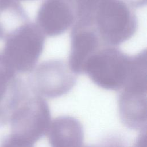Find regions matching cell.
Wrapping results in <instances>:
<instances>
[{
	"label": "cell",
	"instance_id": "1",
	"mask_svg": "<svg viewBox=\"0 0 147 147\" xmlns=\"http://www.w3.org/2000/svg\"><path fill=\"white\" fill-rule=\"evenodd\" d=\"M45 37L36 24L29 20L6 33L1 53L16 74H29L37 65Z\"/></svg>",
	"mask_w": 147,
	"mask_h": 147
},
{
	"label": "cell",
	"instance_id": "2",
	"mask_svg": "<svg viewBox=\"0 0 147 147\" xmlns=\"http://www.w3.org/2000/svg\"><path fill=\"white\" fill-rule=\"evenodd\" d=\"M91 22L103 43L115 47L130 39L138 27L134 9L122 0H102Z\"/></svg>",
	"mask_w": 147,
	"mask_h": 147
},
{
	"label": "cell",
	"instance_id": "3",
	"mask_svg": "<svg viewBox=\"0 0 147 147\" xmlns=\"http://www.w3.org/2000/svg\"><path fill=\"white\" fill-rule=\"evenodd\" d=\"M131 55L118 47L103 45L86 62L83 74L105 90L120 91L129 74Z\"/></svg>",
	"mask_w": 147,
	"mask_h": 147
},
{
	"label": "cell",
	"instance_id": "4",
	"mask_svg": "<svg viewBox=\"0 0 147 147\" xmlns=\"http://www.w3.org/2000/svg\"><path fill=\"white\" fill-rule=\"evenodd\" d=\"M50 123L51 113L47 102L31 86L13 113L9 124L12 135L34 144L46 134Z\"/></svg>",
	"mask_w": 147,
	"mask_h": 147
},
{
	"label": "cell",
	"instance_id": "5",
	"mask_svg": "<svg viewBox=\"0 0 147 147\" xmlns=\"http://www.w3.org/2000/svg\"><path fill=\"white\" fill-rule=\"evenodd\" d=\"M77 78L67 61L50 59L37 65L27 80L42 96L55 98L69 92L76 84Z\"/></svg>",
	"mask_w": 147,
	"mask_h": 147
},
{
	"label": "cell",
	"instance_id": "6",
	"mask_svg": "<svg viewBox=\"0 0 147 147\" xmlns=\"http://www.w3.org/2000/svg\"><path fill=\"white\" fill-rule=\"evenodd\" d=\"M77 18L74 0H43L35 23L45 36L56 37L71 28Z\"/></svg>",
	"mask_w": 147,
	"mask_h": 147
},
{
	"label": "cell",
	"instance_id": "7",
	"mask_svg": "<svg viewBox=\"0 0 147 147\" xmlns=\"http://www.w3.org/2000/svg\"><path fill=\"white\" fill-rule=\"evenodd\" d=\"M28 88L27 80L13 71L0 52V125L9 124L11 114Z\"/></svg>",
	"mask_w": 147,
	"mask_h": 147
},
{
	"label": "cell",
	"instance_id": "8",
	"mask_svg": "<svg viewBox=\"0 0 147 147\" xmlns=\"http://www.w3.org/2000/svg\"><path fill=\"white\" fill-rule=\"evenodd\" d=\"M103 45L92 25L75 22L71 28L67 61L71 70L77 75L82 74L87 60Z\"/></svg>",
	"mask_w": 147,
	"mask_h": 147
},
{
	"label": "cell",
	"instance_id": "9",
	"mask_svg": "<svg viewBox=\"0 0 147 147\" xmlns=\"http://www.w3.org/2000/svg\"><path fill=\"white\" fill-rule=\"evenodd\" d=\"M118 104L119 117L125 126L131 129H146L147 91L122 88Z\"/></svg>",
	"mask_w": 147,
	"mask_h": 147
},
{
	"label": "cell",
	"instance_id": "10",
	"mask_svg": "<svg viewBox=\"0 0 147 147\" xmlns=\"http://www.w3.org/2000/svg\"><path fill=\"white\" fill-rule=\"evenodd\" d=\"M46 134L51 147H84L82 125L74 117L55 118L51 121Z\"/></svg>",
	"mask_w": 147,
	"mask_h": 147
},
{
	"label": "cell",
	"instance_id": "11",
	"mask_svg": "<svg viewBox=\"0 0 147 147\" xmlns=\"http://www.w3.org/2000/svg\"><path fill=\"white\" fill-rule=\"evenodd\" d=\"M76 9L77 21L91 22L92 17L102 0H74Z\"/></svg>",
	"mask_w": 147,
	"mask_h": 147
},
{
	"label": "cell",
	"instance_id": "12",
	"mask_svg": "<svg viewBox=\"0 0 147 147\" xmlns=\"http://www.w3.org/2000/svg\"><path fill=\"white\" fill-rule=\"evenodd\" d=\"M0 147H34L33 144L25 142L10 134L4 137L0 143Z\"/></svg>",
	"mask_w": 147,
	"mask_h": 147
},
{
	"label": "cell",
	"instance_id": "13",
	"mask_svg": "<svg viewBox=\"0 0 147 147\" xmlns=\"http://www.w3.org/2000/svg\"><path fill=\"white\" fill-rule=\"evenodd\" d=\"M24 11V9L18 2L13 0H0V14L4 12L13 13Z\"/></svg>",
	"mask_w": 147,
	"mask_h": 147
},
{
	"label": "cell",
	"instance_id": "14",
	"mask_svg": "<svg viewBox=\"0 0 147 147\" xmlns=\"http://www.w3.org/2000/svg\"><path fill=\"white\" fill-rule=\"evenodd\" d=\"M84 147H126L119 140L114 138H110L105 141L95 145Z\"/></svg>",
	"mask_w": 147,
	"mask_h": 147
},
{
	"label": "cell",
	"instance_id": "15",
	"mask_svg": "<svg viewBox=\"0 0 147 147\" xmlns=\"http://www.w3.org/2000/svg\"><path fill=\"white\" fill-rule=\"evenodd\" d=\"M133 9L142 7L146 5V0H122Z\"/></svg>",
	"mask_w": 147,
	"mask_h": 147
},
{
	"label": "cell",
	"instance_id": "16",
	"mask_svg": "<svg viewBox=\"0 0 147 147\" xmlns=\"http://www.w3.org/2000/svg\"><path fill=\"white\" fill-rule=\"evenodd\" d=\"M6 35V33L5 31V29L4 28V26H3L2 23L0 22V39L5 38Z\"/></svg>",
	"mask_w": 147,
	"mask_h": 147
},
{
	"label": "cell",
	"instance_id": "17",
	"mask_svg": "<svg viewBox=\"0 0 147 147\" xmlns=\"http://www.w3.org/2000/svg\"><path fill=\"white\" fill-rule=\"evenodd\" d=\"M14 1H15L16 2H19L20 3V1H33V0H14Z\"/></svg>",
	"mask_w": 147,
	"mask_h": 147
}]
</instances>
